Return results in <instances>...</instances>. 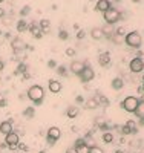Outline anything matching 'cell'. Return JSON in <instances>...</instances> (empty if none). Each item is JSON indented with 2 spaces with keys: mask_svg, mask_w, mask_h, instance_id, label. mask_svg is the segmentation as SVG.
<instances>
[{
  "mask_svg": "<svg viewBox=\"0 0 144 153\" xmlns=\"http://www.w3.org/2000/svg\"><path fill=\"white\" fill-rule=\"evenodd\" d=\"M3 68H5V65H3V61H0V71H3Z\"/></svg>",
  "mask_w": 144,
  "mask_h": 153,
  "instance_id": "41",
  "label": "cell"
},
{
  "mask_svg": "<svg viewBox=\"0 0 144 153\" xmlns=\"http://www.w3.org/2000/svg\"><path fill=\"white\" fill-rule=\"evenodd\" d=\"M83 101H84L83 97H77V103H83Z\"/></svg>",
  "mask_w": 144,
  "mask_h": 153,
  "instance_id": "40",
  "label": "cell"
},
{
  "mask_svg": "<svg viewBox=\"0 0 144 153\" xmlns=\"http://www.w3.org/2000/svg\"><path fill=\"white\" fill-rule=\"evenodd\" d=\"M113 2H120V0H113Z\"/></svg>",
  "mask_w": 144,
  "mask_h": 153,
  "instance_id": "47",
  "label": "cell"
},
{
  "mask_svg": "<svg viewBox=\"0 0 144 153\" xmlns=\"http://www.w3.org/2000/svg\"><path fill=\"white\" fill-rule=\"evenodd\" d=\"M5 14H6V12H5V9H3L2 6H0V19H3V17H5Z\"/></svg>",
  "mask_w": 144,
  "mask_h": 153,
  "instance_id": "38",
  "label": "cell"
},
{
  "mask_svg": "<svg viewBox=\"0 0 144 153\" xmlns=\"http://www.w3.org/2000/svg\"><path fill=\"white\" fill-rule=\"evenodd\" d=\"M78 113H80V109H78L77 106H69L68 110H66V115H68L69 118H77Z\"/></svg>",
  "mask_w": 144,
  "mask_h": 153,
  "instance_id": "20",
  "label": "cell"
},
{
  "mask_svg": "<svg viewBox=\"0 0 144 153\" xmlns=\"http://www.w3.org/2000/svg\"><path fill=\"white\" fill-rule=\"evenodd\" d=\"M115 153H123V152H120V150H116V152H115Z\"/></svg>",
  "mask_w": 144,
  "mask_h": 153,
  "instance_id": "45",
  "label": "cell"
},
{
  "mask_svg": "<svg viewBox=\"0 0 144 153\" xmlns=\"http://www.w3.org/2000/svg\"><path fill=\"white\" fill-rule=\"evenodd\" d=\"M83 68H84V65H83L81 61H72L71 65H69L71 72H72V74H75V75H80V74H81V71H83Z\"/></svg>",
  "mask_w": 144,
  "mask_h": 153,
  "instance_id": "13",
  "label": "cell"
},
{
  "mask_svg": "<svg viewBox=\"0 0 144 153\" xmlns=\"http://www.w3.org/2000/svg\"><path fill=\"white\" fill-rule=\"evenodd\" d=\"M58 72L60 74H64V68H58Z\"/></svg>",
  "mask_w": 144,
  "mask_h": 153,
  "instance_id": "42",
  "label": "cell"
},
{
  "mask_svg": "<svg viewBox=\"0 0 144 153\" xmlns=\"http://www.w3.org/2000/svg\"><path fill=\"white\" fill-rule=\"evenodd\" d=\"M129 68H130V71H132L134 74L143 72L144 71V60L143 58H138V57L132 58V60H130V63H129Z\"/></svg>",
  "mask_w": 144,
  "mask_h": 153,
  "instance_id": "7",
  "label": "cell"
},
{
  "mask_svg": "<svg viewBox=\"0 0 144 153\" xmlns=\"http://www.w3.org/2000/svg\"><path fill=\"white\" fill-rule=\"evenodd\" d=\"M98 63H100V66H103V68L109 66L110 65V54L109 52H101L98 55Z\"/></svg>",
  "mask_w": 144,
  "mask_h": 153,
  "instance_id": "12",
  "label": "cell"
},
{
  "mask_svg": "<svg viewBox=\"0 0 144 153\" xmlns=\"http://www.w3.org/2000/svg\"><path fill=\"white\" fill-rule=\"evenodd\" d=\"M5 106H6V98L0 94V107H5Z\"/></svg>",
  "mask_w": 144,
  "mask_h": 153,
  "instance_id": "32",
  "label": "cell"
},
{
  "mask_svg": "<svg viewBox=\"0 0 144 153\" xmlns=\"http://www.w3.org/2000/svg\"><path fill=\"white\" fill-rule=\"evenodd\" d=\"M61 136V130L58 129L57 126H52L48 129V135H46V139H48V144L49 146H54Z\"/></svg>",
  "mask_w": 144,
  "mask_h": 153,
  "instance_id": "4",
  "label": "cell"
},
{
  "mask_svg": "<svg viewBox=\"0 0 144 153\" xmlns=\"http://www.w3.org/2000/svg\"><path fill=\"white\" fill-rule=\"evenodd\" d=\"M143 92H144V83H143Z\"/></svg>",
  "mask_w": 144,
  "mask_h": 153,
  "instance_id": "46",
  "label": "cell"
},
{
  "mask_svg": "<svg viewBox=\"0 0 144 153\" xmlns=\"http://www.w3.org/2000/svg\"><path fill=\"white\" fill-rule=\"evenodd\" d=\"M2 2H5V0H0V3H2Z\"/></svg>",
  "mask_w": 144,
  "mask_h": 153,
  "instance_id": "48",
  "label": "cell"
},
{
  "mask_svg": "<svg viewBox=\"0 0 144 153\" xmlns=\"http://www.w3.org/2000/svg\"><path fill=\"white\" fill-rule=\"evenodd\" d=\"M103 143H106V144L113 143V135H112L110 132H104V133H103Z\"/></svg>",
  "mask_w": 144,
  "mask_h": 153,
  "instance_id": "24",
  "label": "cell"
},
{
  "mask_svg": "<svg viewBox=\"0 0 144 153\" xmlns=\"http://www.w3.org/2000/svg\"><path fill=\"white\" fill-rule=\"evenodd\" d=\"M138 118H144V98H141L140 100V103H138V106H137V109H135V112H134Z\"/></svg>",
  "mask_w": 144,
  "mask_h": 153,
  "instance_id": "19",
  "label": "cell"
},
{
  "mask_svg": "<svg viewBox=\"0 0 144 153\" xmlns=\"http://www.w3.org/2000/svg\"><path fill=\"white\" fill-rule=\"evenodd\" d=\"M140 126H144V118H140Z\"/></svg>",
  "mask_w": 144,
  "mask_h": 153,
  "instance_id": "43",
  "label": "cell"
},
{
  "mask_svg": "<svg viewBox=\"0 0 144 153\" xmlns=\"http://www.w3.org/2000/svg\"><path fill=\"white\" fill-rule=\"evenodd\" d=\"M138 103H140V100H138L137 97H126L124 101H123V109H124L126 112L134 113L135 109H137V106H138Z\"/></svg>",
  "mask_w": 144,
  "mask_h": 153,
  "instance_id": "5",
  "label": "cell"
},
{
  "mask_svg": "<svg viewBox=\"0 0 144 153\" xmlns=\"http://www.w3.org/2000/svg\"><path fill=\"white\" fill-rule=\"evenodd\" d=\"M78 76H80V81H81V83H89V81H92V80L95 78V71L90 68V66L84 65L81 74L78 75Z\"/></svg>",
  "mask_w": 144,
  "mask_h": 153,
  "instance_id": "6",
  "label": "cell"
},
{
  "mask_svg": "<svg viewBox=\"0 0 144 153\" xmlns=\"http://www.w3.org/2000/svg\"><path fill=\"white\" fill-rule=\"evenodd\" d=\"M84 35H86V32H84L83 29L77 32V38H78V40H83V38H84Z\"/></svg>",
  "mask_w": 144,
  "mask_h": 153,
  "instance_id": "31",
  "label": "cell"
},
{
  "mask_svg": "<svg viewBox=\"0 0 144 153\" xmlns=\"http://www.w3.org/2000/svg\"><path fill=\"white\" fill-rule=\"evenodd\" d=\"M26 95H28V98L32 101L35 106H38V104H42L43 100H45V89H43L40 84H32V86L28 89Z\"/></svg>",
  "mask_w": 144,
  "mask_h": 153,
  "instance_id": "1",
  "label": "cell"
},
{
  "mask_svg": "<svg viewBox=\"0 0 144 153\" xmlns=\"http://www.w3.org/2000/svg\"><path fill=\"white\" fill-rule=\"evenodd\" d=\"M95 100L98 101V106L101 104V106H106V107H107V106H109V103H110L107 97H104V95H100V94H98V95L95 97Z\"/></svg>",
  "mask_w": 144,
  "mask_h": 153,
  "instance_id": "21",
  "label": "cell"
},
{
  "mask_svg": "<svg viewBox=\"0 0 144 153\" xmlns=\"http://www.w3.org/2000/svg\"><path fill=\"white\" fill-rule=\"evenodd\" d=\"M89 153H104V150L98 146H90L89 147Z\"/></svg>",
  "mask_w": 144,
  "mask_h": 153,
  "instance_id": "27",
  "label": "cell"
},
{
  "mask_svg": "<svg viewBox=\"0 0 144 153\" xmlns=\"http://www.w3.org/2000/svg\"><path fill=\"white\" fill-rule=\"evenodd\" d=\"M12 132V121H2L0 123V133L8 135Z\"/></svg>",
  "mask_w": 144,
  "mask_h": 153,
  "instance_id": "14",
  "label": "cell"
},
{
  "mask_svg": "<svg viewBox=\"0 0 144 153\" xmlns=\"http://www.w3.org/2000/svg\"><path fill=\"white\" fill-rule=\"evenodd\" d=\"M23 115H25V118H32V117H34V107H28V109H25Z\"/></svg>",
  "mask_w": 144,
  "mask_h": 153,
  "instance_id": "26",
  "label": "cell"
},
{
  "mask_svg": "<svg viewBox=\"0 0 144 153\" xmlns=\"http://www.w3.org/2000/svg\"><path fill=\"white\" fill-rule=\"evenodd\" d=\"M38 153H46V152H45V150H40V152H38Z\"/></svg>",
  "mask_w": 144,
  "mask_h": 153,
  "instance_id": "44",
  "label": "cell"
},
{
  "mask_svg": "<svg viewBox=\"0 0 144 153\" xmlns=\"http://www.w3.org/2000/svg\"><path fill=\"white\" fill-rule=\"evenodd\" d=\"M38 26H40V29H42L43 32H48V31H49V26H51V22H49L48 19H42L40 23H38Z\"/></svg>",
  "mask_w": 144,
  "mask_h": 153,
  "instance_id": "22",
  "label": "cell"
},
{
  "mask_svg": "<svg viewBox=\"0 0 144 153\" xmlns=\"http://www.w3.org/2000/svg\"><path fill=\"white\" fill-rule=\"evenodd\" d=\"M115 34L116 35H126V31H124V28H120V29L115 31Z\"/></svg>",
  "mask_w": 144,
  "mask_h": 153,
  "instance_id": "35",
  "label": "cell"
},
{
  "mask_svg": "<svg viewBox=\"0 0 144 153\" xmlns=\"http://www.w3.org/2000/svg\"><path fill=\"white\" fill-rule=\"evenodd\" d=\"M48 87H49V91H51L52 94H58V92L61 91V83L57 81V80H51L49 84H48Z\"/></svg>",
  "mask_w": 144,
  "mask_h": 153,
  "instance_id": "16",
  "label": "cell"
},
{
  "mask_svg": "<svg viewBox=\"0 0 144 153\" xmlns=\"http://www.w3.org/2000/svg\"><path fill=\"white\" fill-rule=\"evenodd\" d=\"M121 132H123V135H129V133H134V132H135V129H132V127H129V126L126 124V126H123Z\"/></svg>",
  "mask_w": 144,
  "mask_h": 153,
  "instance_id": "28",
  "label": "cell"
},
{
  "mask_svg": "<svg viewBox=\"0 0 144 153\" xmlns=\"http://www.w3.org/2000/svg\"><path fill=\"white\" fill-rule=\"evenodd\" d=\"M74 147L77 153H89V146L84 143V139H77Z\"/></svg>",
  "mask_w": 144,
  "mask_h": 153,
  "instance_id": "9",
  "label": "cell"
},
{
  "mask_svg": "<svg viewBox=\"0 0 144 153\" xmlns=\"http://www.w3.org/2000/svg\"><path fill=\"white\" fill-rule=\"evenodd\" d=\"M124 42L129 48H135L138 49L141 45H143V37L138 31H132V32H127L124 35Z\"/></svg>",
  "mask_w": 144,
  "mask_h": 153,
  "instance_id": "2",
  "label": "cell"
},
{
  "mask_svg": "<svg viewBox=\"0 0 144 153\" xmlns=\"http://www.w3.org/2000/svg\"><path fill=\"white\" fill-rule=\"evenodd\" d=\"M26 29H28V23H26L23 19L19 20V22H17V31H19V32H25Z\"/></svg>",
  "mask_w": 144,
  "mask_h": 153,
  "instance_id": "23",
  "label": "cell"
},
{
  "mask_svg": "<svg viewBox=\"0 0 144 153\" xmlns=\"http://www.w3.org/2000/svg\"><path fill=\"white\" fill-rule=\"evenodd\" d=\"M109 8H110V2H109V0H98L97 5H95V9L100 11V12L107 11Z\"/></svg>",
  "mask_w": 144,
  "mask_h": 153,
  "instance_id": "15",
  "label": "cell"
},
{
  "mask_svg": "<svg viewBox=\"0 0 144 153\" xmlns=\"http://www.w3.org/2000/svg\"><path fill=\"white\" fill-rule=\"evenodd\" d=\"M66 153H77V152H75V147H69V149L66 150Z\"/></svg>",
  "mask_w": 144,
  "mask_h": 153,
  "instance_id": "39",
  "label": "cell"
},
{
  "mask_svg": "<svg viewBox=\"0 0 144 153\" xmlns=\"http://www.w3.org/2000/svg\"><path fill=\"white\" fill-rule=\"evenodd\" d=\"M95 123H97V124H98V127H100L101 124H104L106 121H104V118H103V117H98V118H95Z\"/></svg>",
  "mask_w": 144,
  "mask_h": 153,
  "instance_id": "33",
  "label": "cell"
},
{
  "mask_svg": "<svg viewBox=\"0 0 144 153\" xmlns=\"http://www.w3.org/2000/svg\"><path fill=\"white\" fill-rule=\"evenodd\" d=\"M66 55H68V57H74V55H75V49H74V48H68V49H66Z\"/></svg>",
  "mask_w": 144,
  "mask_h": 153,
  "instance_id": "29",
  "label": "cell"
},
{
  "mask_svg": "<svg viewBox=\"0 0 144 153\" xmlns=\"http://www.w3.org/2000/svg\"><path fill=\"white\" fill-rule=\"evenodd\" d=\"M90 37H92L94 40H103L104 32H103L101 28H92V29H90Z\"/></svg>",
  "mask_w": 144,
  "mask_h": 153,
  "instance_id": "18",
  "label": "cell"
},
{
  "mask_svg": "<svg viewBox=\"0 0 144 153\" xmlns=\"http://www.w3.org/2000/svg\"><path fill=\"white\" fill-rule=\"evenodd\" d=\"M17 147H19L20 150H23V152L28 150V146H26V144H22V143H19V144H17Z\"/></svg>",
  "mask_w": 144,
  "mask_h": 153,
  "instance_id": "36",
  "label": "cell"
},
{
  "mask_svg": "<svg viewBox=\"0 0 144 153\" xmlns=\"http://www.w3.org/2000/svg\"><path fill=\"white\" fill-rule=\"evenodd\" d=\"M98 107V101L95 98H90L89 101H86V109H97Z\"/></svg>",
  "mask_w": 144,
  "mask_h": 153,
  "instance_id": "25",
  "label": "cell"
},
{
  "mask_svg": "<svg viewBox=\"0 0 144 153\" xmlns=\"http://www.w3.org/2000/svg\"><path fill=\"white\" fill-rule=\"evenodd\" d=\"M28 29H29V32L35 37V38H42V35H43V31L40 29V26H37V23H31V25H28Z\"/></svg>",
  "mask_w": 144,
  "mask_h": 153,
  "instance_id": "11",
  "label": "cell"
},
{
  "mask_svg": "<svg viewBox=\"0 0 144 153\" xmlns=\"http://www.w3.org/2000/svg\"><path fill=\"white\" fill-rule=\"evenodd\" d=\"M103 17H104V20H106L107 25H115L116 22L121 19V14H120V11L116 9V8H112L110 6L107 11L103 12Z\"/></svg>",
  "mask_w": 144,
  "mask_h": 153,
  "instance_id": "3",
  "label": "cell"
},
{
  "mask_svg": "<svg viewBox=\"0 0 144 153\" xmlns=\"http://www.w3.org/2000/svg\"><path fill=\"white\" fill-rule=\"evenodd\" d=\"M29 11H31V8H29V6H25V8L20 11V16H26V14H29Z\"/></svg>",
  "mask_w": 144,
  "mask_h": 153,
  "instance_id": "30",
  "label": "cell"
},
{
  "mask_svg": "<svg viewBox=\"0 0 144 153\" xmlns=\"http://www.w3.org/2000/svg\"><path fill=\"white\" fill-rule=\"evenodd\" d=\"M48 66H49L51 69H54V68L57 66V63H55L54 60H49V61H48Z\"/></svg>",
  "mask_w": 144,
  "mask_h": 153,
  "instance_id": "37",
  "label": "cell"
},
{
  "mask_svg": "<svg viewBox=\"0 0 144 153\" xmlns=\"http://www.w3.org/2000/svg\"><path fill=\"white\" fill-rule=\"evenodd\" d=\"M60 38H61V40H66V38H68V32L66 31H60Z\"/></svg>",
  "mask_w": 144,
  "mask_h": 153,
  "instance_id": "34",
  "label": "cell"
},
{
  "mask_svg": "<svg viewBox=\"0 0 144 153\" xmlns=\"http://www.w3.org/2000/svg\"><path fill=\"white\" fill-rule=\"evenodd\" d=\"M110 86H112L113 91H121V89L124 87V81H123V78H120V76H115V78L112 80V83H110Z\"/></svg>",
  "mask_w": 144,
  "mask_h": 153,
  "instance_id": "17",
  "label": "cell"
},
{
  "mask_svg": "<svg viewBox=\"0 0 144 153\" xmlns=\"http://www.w3.org/2000/svg\"><path fill=\"white\" fill-rule=\"evenodd\" d=\"M19 143H20V136H19V133L11 132V133L5 135V144H6V146H9L11 149L17 147V144H19Z\"/></svg>",
  "mask_w": 144,
  "mask_h": 153,
  "instance_id": "8",
  "label": "cell"
},
{
  "mask_svg": "<svg viewBox=\"0 0 144 153\" xmlns=\"http://www.w3.org/2000/svg\"><path fill=\"white\" fill-rule=\"evenodd\" d=\"M11 46H12V49L16 51V52H20V51H23L25 48H28L25 43H23V40L22 38H19V37H16V38H12V42H11Z\"/></svg>",
  "mask_w": 144,
  "mask_h": 153,
  "instance_id": "10",
  "label": "cell"
}]
</instances>
